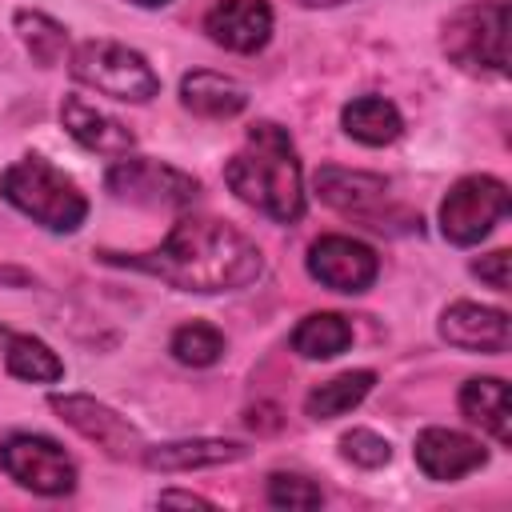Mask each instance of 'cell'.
Segmentation results:
<instances>
[{"instance_id":"obj_1","label":"cell","mask_w":512,"mask_h":512,"mask_svg":"<svg viewBox=\"0 0 512 512\" xmlns=\"http://www.w3.org/2000/svg\"><path fill=\"white\" fill-rule=\"evenodd\" d=\"M104 260L148 272L180 292H204V296L248 288L264 272V256L256 240L212 216H184L152 252H132V256L104 252Z\"/></svg>"},{"instance_id":"obj_2","label":"cell","mask_w":512,"mask_h":512,"mask_svg":"<svg viewBox=\"0 0 512 512\" xmlns=\"http://www.w3.org/2000/svg\"><path fill=\"white\" fill-rule=\"evenodd\" d=\"M224 180L236 192V200H244L268 220L292 224L304 216L300 156H296L292 136L272 120H260L248 128L244 144L224 164Z\"/></svg>"},{"instance_id":"obj_3","label":"cell","mask_w":512,"mask_h":512,"mask_svg":"<svg viewBox=\"0 0 512 512\" xmlns=\"http://www.w3.org/2000/svg\"><path fill=\"white\" fill-rule=\"evenodd\" d=\"M0 196L48 232H76L88 216V196L44 156H20L0 172Z\"/></svg>"},{"instance_id":"obj_4","label":"cell","mask_w":512,"mask_h":512,"mask_svg":"<svg viewBox=\"0 0 512 512\" xmlns=\"http://www.w3.org/2000/svg\"><path fill=\"white\" fill-rule=\"evenodd\" d=\"M72 76L124 104H148L160 92V76L152 72V64L136 48L116 40H84L72 52Z\"/></svg>"},{"instance_id":"obj_5","label":"cell","mask_w":512,"mask_h":512,"mask_svg":"<svg viewBox=\"0 0 512 512\" xmlns=\"http://www.w3.org/2000/svg\"><path fill=\"white\" fill-rule=\"evenodd\" d=\"M444 52L464 68L508 72V0L460 8L444 24Z\"/></svg>"},{"instance_id":"obj_6","label":"cell","mask_w":512,"mask_h":512,"mask_svg":"<svg viewBox=\"0 0 512 512\" xmlns=\"http://www.w3.org/2000/svg\"><path fill=\"white\" fill-rule=\"evenodd\" d=\"M104 188L120 204H136V208H188L200 196L196 176H188L172 164L148 160V156H120L108 168Z\"/></svg>"},{"instance_id":"obj_7","label":"cell","mask_w":512,"mask_h":512,"mask_svg":"<svg viewBox=\"0 0 512 512\" xmlns=\"http://www.w3.org/2000/svg\"><path fill=\"white\" fill-rule=\"evenodd\" d=\"M508 184L496 176H464L448 188L440 204V232L444 240L468 248L480 244L504 216H508Z\"/></svg>"},{"instance_id":"obj_8","label":"cell","mask_w":512,"mask_h":512,"mask_svg":"<svg viewBox=\"0 0 512 512\" xmlns=\"http://www.w3.org/2000/svg\"><path fill=\"white\" fill-rule=\"evenodd\" d=\"M0 468L36 496H68L76 488V464L72 456L36 432H16L0 444Z\"/></svg>"},{"instance_id":"obj_9","label":"cell","mask_w":512,"mask_h":512,"mask_svg":"<svg viewBox=\"0 0 512 512\" xmlns=\"http://www.w3.org/2000/svg\"><path fill=\"white\" fill-rule=\"evenodd\" d=\"M48 404H52V412H56L68 428H76L84 440L100 444L112 460H140V452H144L140 432H136L120 412H112L108 404H100L96 396L64 392V396H52Z\"/></svg>"},{"instance_id":"obj_10","label":"cell","mask_w":512,"mask_h":512,"mask_svg":"<svg viewBox=\"0 0 512 512\" xmlns=\"http://www.w3.org/2000/svg\"><path fill=\"white\" fill-rule=\"evenodd\" d=\"M308 276L332 292H368L380 276V260L352 236H320L308 248Z\"/></svg>"},{"instance_id":"obj_11","label":"cell","mask_w":512,"mask_h":512,"mask_svg":"<svg viewBox=\"0 0 512 512\" xmlns=\"http://www.w3.org/2000/svg\"><path fill=\"white\" fill-rule=\"evenodd\" d=\"M204 32L212 44L228 52H260L272 36V4L268 0H220L208 8Z\"/></svg>"},{"instance_id":"obj_12","label":"cell","mask_w":512,"mask_h":512,"mask_svg":"<svg viewBox=\"0 0 512 512\" xmlns=\"http://www.w3.org/2000/svg\"><path fill=\"white\" fill-rule=\"evenodd\" d=\"M488 452L480 440L452 432V428H424L416 436V464L428 480H460L476 468H484Z\"/></svg>"},{"instance_id":"obj_13","label":"cell","mask_w":512,"mask_h":512,"mask_svg":"<svg viewBox=\"0 0 512 512\" xmlns=\"http://www.w3.org/2000/svg\"><path fill=\"white\" fill-rule=\"evenodd\" d=\"M440 336L464 352H504L508 348V316L488 304L456 300L440 316Z\"/></svg>"},{"instance_id":"obj_14","label":"cell","mask_w":512,"mask_h":512,"mask_svg":"<svg viewBox=\"0 0 512 512\" xmlns=\"http://www.w3.org/2000/svg\"><path fill=\"white\" fill-rule=\"evenodd\" d=\"M60 120H64L68 136H72L76 144H84L88 152H96V156H128L132 144H136V136H132L128 124H120L116 116L100 112V108L88 104L84 96H64Z\"/></svg>"},{"instance_id":"obj_15","label":"cell","mask_w":512,"mask_h":512,"mask_svg":"<svg viewBox=\"0 0 512 512\" xmlns=\"http://www.w3.org/2000/svg\"><path fill=\"white\" fill-rule=\"evenodd\" d=\"M180 104L204 120H232L248 108V88L220 72H188L180 80Z\"/></svg>"},{"instance_id":"obj_16","label":"cell","mask_w":512,"mask_h":512,"mask_svg":"<svg viewBox=\"0 0 512 512\" xmlns=\"http://www.w3.org/2000/svg\"><path fill=\"white\" fill-rule=\"evenodd\" d=\"M248 448L236 440H172V444H144L140 460L156 472H192L244 460Z\"/></svg>"},{"instance_id":"obj_17","label":"cell","mask_w":512,"mask_h":512,"mask_svg":"<svg viewBox=\"0 0 512 512\" xmlns=\"http://www.w3.org/2000/svg\"><path fill=\"white\" fill-rule=\"evenodd\" d=\"M316 192L328 208L336 212H372L376 204H384L388 196V180L384 176H372V172H352V168H320L316 172Z\"/></svg>"},{"instance_id":"obj_18","label":"cell","mask_w":512,"mask_h":512,"mask_svg":"<svg viewBox=\"0 0 512 512\" xmlns=\"http://www.w3.org/2000/svg\"><path fill=\"white\" fill-rule=\"evenodd\" d=\"M460 412L480 424L496 444H512V428H508V384L500 376H472L460 388Z\"/></svg>"},{"instance_id":"obj_19","label":"cell","mask_w":512,"mask_h":512,"mask_svg":"<svg viewBox=\"0 0 512 512\" xmlns=\"http://www.w3.org/2000/svg\"><path fill=\"white\" fill-rule=\"evenodd\" d=\"M340 124L352 140L368 144V148H384L392 144L400 132H404V120H400V108L384 96H356L344 104L340 112Z\"/></svg>"},{"instance_id":"obj_20","label":"cell","mask_w":512,"mask_h":512,"mask_svg":"<svg viewBox=\"0 0 512 512\" xmlns=\"http://www.w3.org/2000/svg\"><path fill=\"white\" fill-rule=\"evenodd\" d=\"M372 384H376V372H368V368L340 372V376L316 384V388L304 396V412H308L312 420H336V416L352 412V408L372 392Z\"/></svg>"},{"instance_id":"obj_21","label":"cell","mask_w":512,"mask_h":512,"mask_svg":"<svg viewBox=\"0 0 512 512\" xmlns=\"http://www.w3.org/2000/svg\"><path fill=\"white\" fill-rule=\"evenodd\" d=\"M4 368H8V376L28 380V384H56V380H64V360L44 340H36L28 332H12L4 340Z\"/></svg>"},{"instance_id":"obj_22","label":"cell","mask_w":512,"mask_h":512,"mask_svg":"<svg viewBox=\"0 0 512 512\" xmlns=\"http://www.w3.org/2000/svg\"><path fill=\"white\" fill-rule=\"evenodd\" d=\"M352 344V324L336 312H312L296 324L292 332V348L304 360H332Z\"/></svg>"},{"instance_id":"obj_23","label":"cell","mask_w":512,"mask_h":512,"mask_svg":"<svg viewBox=\"0 0 512 512\" xmlns=\"http://www.w3.org/2000/svg\"><path fill=\"white\" fill-rule=\"evenodd\" d=\"M12 24H16V32H20V40H24L28 56H32L40 68H52V64H60V56L68 52V32H64V24H56L52 16L20 8Z\"/></svg>"},{"instance_id":"obj_24","label":"cell","mask_w":512,"mask_h":512,"mask_svg":"<svg viewBox=\"0 0 512 512\" xmlns=\"http://www.w3.org/2000/svg\"><path fill=\"white\" fill-rule=\"evenodd\" d=\"M168 348H172V356H176L180 364H188V368H212V364L224 356V336H220V328H212V324H204V320H192V324H180V328L172 332Z\"/></svg>"},{"instance_id":"obj_25","label":"cell","mask_w":512,"mask_h":512,"mask_svg":"<svg viewBox=\"0 0 512 512\" xmlns=\"http://www.w3.org/2000/svg\"><path fill=\"white\" fill-rule=\"evenodd\" d=\"M268 504L272 508H320L324 492L296 472H272L268 476Z\"/></svg>"},{"instance_id":"obj_26","label":"cell","mask_w":512,"mask_h":512,"mask_svg":"<svg viewBox=\"0 0 512 512\" xmlns=\"http://www.w3.org/2000/svg\"><path fill=\"white\" fill-rule=\"evenodd\" d=\"M340 456L360 464V468H380L392 460V444L384 436H376L372 428H352L340 436Z\"/></svg>"},{"instance_id":"obj_27","label":"cell","mask_w":512,"mask_h":512,"mask_svg":"<svg viewBox=\"0 0 512 512\" xmlns=\"http://www.w3.org/2000/svg\"><path fill=\"white\" fill-rule=\"evenodd\" d=\"M508 252L504 248H496V252H488V256H480L476 264H472V272L480 276V280H488L492 288H500V292H508Z\"/></svg>"},{"instance_id":"obj_28","label":"cell","mask_w":512,"mask_h":512,"mask_svg":"<svg viewBox=\"0 0 512 512\" xmlns=\"http://www.w3.org/2000/svg\"><path fill=\"white\" fill-rule=\"evenodd\" d=\"M160 504H188V508H212V500L196 492H160Z\"/></svg>"},{"instance_id":"obj_29","label":"cell","mask_w":512,"mask_h":512,"mask_svg":"<svg viewBox=\"0 0 512 512\" xmlns=\"http://www.w3.org/2000/svg\"><path fill=\"white\" fill-rule=\"evenodd\" d=\"M32 276L24 272V268H12V264H0V288L8 284V288H20V284H28Z\"/></svg>"},{"instance_id":"obj_30","label":"cell","mask_w":512,"mask_h":512,"mask_svg":"<svg viewBox=\"0 0 512 512\" xmlns=\"http://www.w3.org/2000/svg\"><path fill=\"white\" fill-rule=\"evenodd\" d=\"M304 8H332V4H344V0H300Z\"/></svg>"},{"instance_id":"obj_31","label":"cell","mask_w":512,"mask_h":512,"mask_svg":"<svg viewBox=\"0 0 512 512\" xmlns=\"http://www.w3.org/2000/svg\"><path fill=\"white\" fill-rule=\"evenodd\" d=\"M132 4H140V8H164L168 0H132Z\"/></svg>"},{"instance_id":"obj_32","label":"cell","mask_w":512,"mask_h":512,"mask_svg":"<svg viewBox=\"0 0 512 512\" xmlns=\"http://www.w3.org/2000/svg\"><path fill=\"white\" fill-rule=\"evenodd\" d=\"M8 336H12V332H8L4 324H0V348H4V340H8Z\"/></svg>"}]
</instances>
